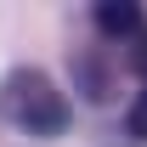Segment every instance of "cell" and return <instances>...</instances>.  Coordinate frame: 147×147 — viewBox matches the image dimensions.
<instances>
[{"label": "cell", "instance_id": "obj_1", "mask_svg": "<svg viewBox=\"0 0 147 147\" xmlns=\"http://www.w3.org/2000/svg\"><path fill=\"white\" fill-rule=\"evenodd\" d=\"M0 113L17 130L45 136V142H57V136L68 130V102H62V91H57L40 68H11L0 79Z\"/></svg>", "mask_w": 147, "mask_h": 147}, {"label": "cell", "instance_id": "obj_2", "mask_svg": "<svg viewBox=\"0 0 147 147\" xmlns=\"http://www.w3.org/2000/svg\"><path fill=\"white\" fill-rule=\"evenodd\" d=\"M91 17H96V34L102 40H130V45H136V40L147 34V11L136 0H102Z\"/></svg>", "mask_w": 147, "mask_h": 147}, {"label": "cell", "instance_id": "obj_3", "mask_svg": "<svg viewBox=\"0 0 147 147\" xmlns=\"http://www.w3.org/2000/svg\"><path fill=\"white\" fill-rule=\"evenodd\" d=\"M68 68H74V91L85 96V102H108V96H113V74L102 68L96 51H74Z\"/></svg>", "mask_w": 147, "mask_h": 147}, {"label": "cell", "instance_id": "obj_4", "mask_svg": "<svg viewBox=\"0 0 147 147\" xmlns=\"http://www.w3.org/2000/svg\"><path fill=\"white\" fill-rule=\"evenodd\" d=\"M125 130L136 136V142H147V91L130 102V113H125Z\"/></svg>", "mask_w": 147, "mask_h": 147}, {"label": "cell", "instance_id": "obj_5", "mask_svg": "<svg viewBox=\"0 0 147 147\" xmlns=\"http://www.w3.org/2000/svg\"><path fill=\"white\" fill-rule=\"evenodd\" d=\"M130 68H136V74H142V79H147V34L136 40V45H130Z\"/></svg>", "mask_w": 147, "mask_h": 147}]
</instances>
